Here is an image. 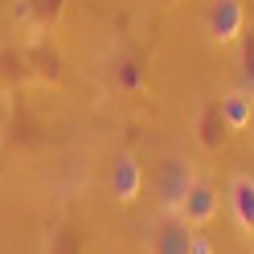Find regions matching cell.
<instances>
[{
    "label": "cell",
    "mask_w": 254,
    "mask_h": 254,
    "mask_svg": "<svg viewBox=\"0 0 254 254\" xmlns=\"http://www.w3.org/2000/svg\"><path fill=\"white\" fill-rule=\"evenodd\" d=\"M25 62H29L33 82H41V86H62L70 78V58L58 45V37H50V33H33L25 41Z\"/></svg>",
    "instance_id": "1"
},
{
    "label": "cell",
    "mask_w": 254,
    "mask_h": 254,
    "mask_svg": "<svg viewBox=\"0 0 254 254\" xmlns=\"http://www.w3.org/2000/svg\"><path fill=\"white\" fill-rule=\"evenodd\" d=\"M246 29V0H209L201 12V33L209 45H238Z\"/></svg>",
    "instance_id": "2"
},
{
    "label": "cell",
    "mask_w": 254,
    "mask_h": 254,
    "mask_svg": "<svg viewBox=\"0 0 254 254\" xmlns=\"http://www.w3.org/2000/svg\"><path fill=\"white\" fill-rule=\"evenodd\" d=\"M217 209H221V193H217V189L205 181V177H189L185 189L177 193V201L168 205V213H177V217L189 221L193 230L209 226V221L217 217Z\"/></svg>",
    "instance_id": "3"
},
{
    "label": "cell",
    "mask_w": 254,
    "mask_h": 254,
    "mask_svg": "<svg viewBox=\"0 0 254 254\" xmlns=\"http://www.w3.org/2000/svg\"><path fill=\"white\" fill-rule=\"evenodd\" d=\"M193 139L205 156H217L230 139V123L221 115V99H201L193 107Z\"/></svg>",
    "instance_id": "4"
},
{
    "label": "cell",
    "mask_w": 254,
    "mask_h": 254,
    "mask_svg": "<svg viewBox=\"0 0 254 254\" xmlns=\"http://www.w3.org/2000/svg\"><path fill=\"white\" fill-rule=\"evenodd\" d=\"M226 201H230V217L238 234L254 242V177L250 172H234L230 185H226Z\"/></svg>",
    "instance_id": "5"
},
{
    "label": "cell",
    "mask_w": 254,
    "mask_h": 254,
    "mask_svg": "<svg viewBox=\"0 0 254 254\" xmlns=\"http://www.w3.org/2000/svg\"><path fill=\"white\" fill-rule=\"evenodd\" d=\"M107 78H111V86H115V94H123V99H135V94H144V86H148V70H144V62H139V54H131V50H115V58H111V66H107Z\"/></svg>",
    "instance_id": "6"
},
{
    "label": "cell",
    "mask_w": 254,
    "mask_h": 254,
    "mask_svg": "<svg viewBox=\"0 0 254 254\" xmlns=\"http://www.w3.org/2000/svg\"><path fill=\"white\" fill-rule=\"evenodd\" d=\"M193 234H197V230L189 226V221H181L177 213H168V217L156 221L148 250H152V254H189V246H193Z\"/></svg>",
    "instance_id": "7"
},
{
    "label": "cell",
    "mask_w": 254,
    "mask_h": 254,
    "mask_svg": "<svg viewBox=\"0 0 254 254\" xmlns=\"http://www.w3.org/2000/svg\"><path fill=\"white\" fill-rule=\"evenodd\" d=\"M66 8H70V0H21V21L29 25V37L54 33L66 21Z\"/></svg>",
    "instance_id": "8"
},
{
    "label": "cell",
    "mask_w": 254,
    "mask_h": 254,
    "mask_svg": "<svg viewBox=\"0 0 254 254\" xmlns=\"http://www.w3.org/2000/svg\"><path fill=\"white\" fill-rule=\"evenodd\" d=\"M139 189H144V168H139V160L131 152H123L119 160L111 164V193L119 201H135Z\"/></svg>",
    "instance_id": "9"
},
{
    "label": "cell",
    "mask_w": 254,
    "mask_h": 254,
    "mask_svg": "<svg viewBox=\"0 0 254 254\" xmlns=\"http://www.w3.org/2000/svg\"><path fill=\"white\" fill-rule=\"evenodd\" d=\"M8 144L12 148H25V152H33L37 144H41V123H37V115L29 107H8Z\"/></svg>",
    "instance_id": "10"
},
{
    "label": "cell",
    "mask_w": 254,
    "mask_h": 254,
    "mask_svg": "<svg viewBox=\"0 0 254 254\" xmlns=\"http://www.w3.org/2000/svg\"><path fill=\"white\" fill-rule=\"evenodd\" d=\"M29 62H25V41H0V86L12 90L29 82Z\"/></svg>",
    "instance_id": "11"
},
{
    "label": "cell",
    "mask_w": 254,
    "mask_h": 254,
    "mask_svg": "<svg viewBox=\"0 0 254 254\" xmlns=\"http://www.w3.org/2000/svg\"><path fill=\"white\" fill-rule=\"evenodd\" d=\"M45 254H86V234L78 230L74 221H58V226L50 230Z\"/></svg>",
    "instance_id": "12"
},
{
    "label": "cell",
    "mask_w": 254,
    "mask_h": 254,
    "mask_svg": "<svg viewBox=\"0 0 254 254\" xmlns=\"http://www.w3.org/2000/svg\"><path fill=\"white\" fill-rule=\"evenodd\" d=\"M221 115H226L230 131H246V127H250V115H254V99L238 86V90H230L226 99H221Z\"/></svg>",
    "instance_id": "13"
},
{
    "label": "cell",
    "mask_w": 254,
    "mask_h": 254,
    "mask_svg": "<svg viewBox=\"0 0 254 254\" xmlns=\"http://www.w3.org/2000/svg\"><path fill=\"white\" fill-rule=\"evenodd\" d=\"M238 86L254 99V29L238 37Z\"/></svg>",
    "instance_id": "14"
},
{
    "label": "cell",
    "mask_w": 254,
    "mask_h": 254,
    "mask_svg": "<svg viewBox=\"0 0 254 254\" xmlns=\"http://www.w3.org/2000/svg\"><path fill=\"white\" fill-rule=\"evenodd\" d=\"M189 254H213V242L205 234H193V246H189Z\"/></svg>",
    "instance_id": "15"
},
{
    "label": "cell",
    "mask_w": 254,
    "mask_h": 254,
    "mask_svg": "<svg viewBox=\"0 0 254 254\" xmlns=\"http://www.w3.org/2000/svg\"><path fill=\"white\" fill-rule=\"evenodd\" d=\"M4 119H8V99H4V86H0V127H4Z\"/></svg>",
    "instance_id": "16"
},
{
    "label": "cell",
    "mask_w": 254,
    "mask_h": 254,
    "mask_svg": "<svg viewBox=\"0 0 254 254\" xmlns=\"http://www.w3.org/2000/svg\"><path fill=\"white\" fill-rule=\"evenodd\" d=\"M246 131H250V139H254V115H250V127H246Z\"/></svg>",
    "instance_id": "17"
},
{
    "label": "cell",
    "mask_w": 254,
    "mask_h": 254,
    "mask_svg": "<svg viewBox=\"0 0 254 254\" xmlns=\"http://www.w3.org/2000/svg\"><path fill=\"white\" fill-rule=\"evenodd\" d=\"M160 4H177V0H160Z\"/></svg>",
    "instance_id": "18"
}]
</instances>
